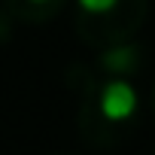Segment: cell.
<instances>
[{
	"label": "cell",
	"mask_w": 155,
	"mask_h": 155,
	"mask_svg": "<svg viewBox=\"0 0 155 155\" xmlns=\"http://www.w3.org/2000/svg\"><path fill=\"white\" fill-rule=\"evenodd\" d=\"M140 119V97L128 76H88L79 97V137L94 149L122 146Z\"/></svg>",
	"instance_id": "cell-1"
},
{
	"label": "cell",
	"mask_w": 155,
	"mask_h": 155,
	"mask_svg": "<svg viewBox=\"0 0 155 155\" xmlns=\"http://www.w3.org/2000/svg\"><path fill=\"white\" fill-rule=\"evenodd\" d=\"M149 15V0H76L73 28L91 49L128 43Z\"/></svg>",
	"instance_id": "cell-2"
},
{
	"label": "cell",
	"mask_w": 155,
	"mask_h": 155,
	"mask_svg": "<svg viewBox=\"0 0 155 155\" xmlns=\"http://www.w3.org/2000/svg\"><path fill=\"white\" fill-rule=\"evenodd\" d=\"M67 0H3V6L12 12V18L28 21V25H43L55 18L64 9Z\"/></svg>",
	"instance_id": "cell-3"
},
{
	"label": "cell",
	"mask_w": 155,
	"mask_h": 155,
	"mask_svg": "<svg viewBox=\"0 0 155 155\" xmlns=\"http://www.w3.org/2000/svg\"><path fill=\"white\" fill-rule=\"evenodd\" d=\"M9 31H12V12L3 6V9H0V46L9 40Z\"/></svg>",
	"instance_id": "cell-4"
},
{
	"label": "cell",
	"mask_w": 155,
	"mask_h": 155,
	"mask_svg": "<svg viewBox=\"0 0 155 155\" xmlns=\"http://www.w3.org/2000/svg\"><path fill=\"white\" fill-rule=\"evenodd\" d=\"M149 104H152V116H155V88H152V101Z\"/></svg>",
	"instance_id": "cell-5"
}]
</instances>
